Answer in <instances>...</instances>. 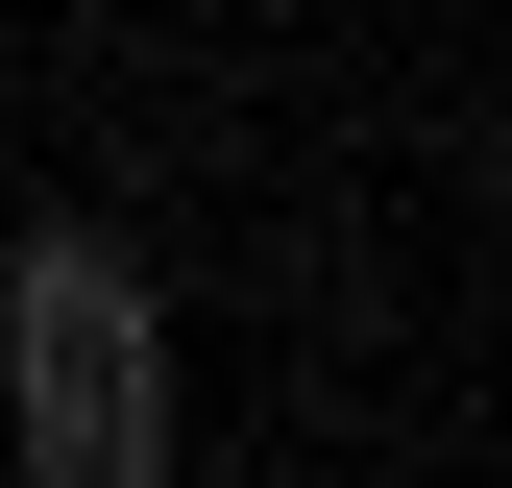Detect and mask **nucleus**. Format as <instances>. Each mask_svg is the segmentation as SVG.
<instances>
[{"label":"nucleus","mask_w":512,"mask_h":488,"mask_svg":"<svg viewBox=\"0 0 512 488\" xmlns=\"http://www.w3.org/2000/svg\"><path fill=\"white\" fill-rule=\"evenodd\" d=\"M0 366H25V464L49 488H147L171 464V293L147 318H25Z\"/></svg>","instance_id":"nucleus-1"},{"label":"nucleus","mask_w":512,"mask_h":488,"mask_svg":"<svg viewBox=\"0 0 512 488\" xmlns=\"http://www.w3.org/2000/svg\"><path fill=\"white\" fill-rule=\"evenodd\" d=\"M25 318H147V244H122V220H25V244H0V342H25Z\"/></svg>","instance_id":"nucleus-2"}]
</instances>
